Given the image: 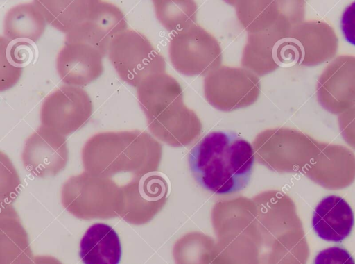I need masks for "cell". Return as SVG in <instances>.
I'll list each match as a JSON object with an SVG mask.
<instances>
[{
	"instance_id": "cell-19",
	"label": "cell",
	"mask_w": 355,
	"mask_h": 264,
	"mask_svg": "<svg viewBox=\"0 0 355 264\" xmlns=\"http://www.w3.org/2000/svg\"><path fill=\"white\" fill-rule=\"evenodd\" d=\"M155 15L169 31L178 32L196 21L197 6L193 1H153Z\"/></svg>"
},
{
	"instance_id": "cell-14",
	"label": "cell",
	"mask_w": 355,
	"mask_h": 264,
	"mask_svg": "<svg viewBox=\"0 0 355 264\" xmlns=\"http://www.w3.org/2000/svg\"><path fill=\"white\" fill-rule=\"evenodd\" d=\"M136 89L139 104L147 120L155 118L171 105L183 101L180 83L166 72L147 76Z\"/></svg>"
},
{
	"instance_id": "cell-11",
	"label": "cell",
	"mask_w": 355,
	"mask_h": 264,
	"mask_svg": "<svg viewBox=\"0 0 355 264\" xmlns=\"http://www.w3.org/2000/svg\"><path fill=\"white\" fill-rule=\"evenodd\" d=\"M102 53L83 42H69L60 49L56 58V69L60 79L68 85H87L103 72Z\"/></svg>"
},
{
	"instance_id": "cell-23",
	"label": "cell",
	"mask_w": 355,
	"mask_h": 264,
	"mask_svg": "<svg viewBox=\"0 0 355 264\" xmlns=\"http://www.w3.org/2000/svg\"><path fill=\"white\" fill-rule=\"evenodd\" d=\"M338 119L343 138L355 149V106L340 114Z\"/></svg>"
},
{
	"instance_id": "cell-9",
	"label": "cell",
	"mask_w": 355,
	"mask_h": 264,
	"mask_svg": "<svg viewBox=\"0 0 355 264\" xmlns=\"http://www.w3.org/2000/svg\"><path fill=\"white\" fill-rule=\"evenodd\" d=\"M128 29L123 11L109 1L92 0L90 14L86 21L66 34V42H83L107 56L112 39Z\"/></svg>"
},
{
	"instance_id": "cell-13",
	"label": "cell",
	"mask_w": 355,
	"mask_h": 264,
	"mask_svg": "<svg viewBox=\"0 0 355 264\" xmlns=\"http://www.w3.org/2000/svg\"><path fill=\"white\" fill-rule=\"evenodd\" d=\"M354 217L349 204L342 197L330 195L315 207L312 226L322 239L339 242L347 238L354 226Z\"/></svg>"
},
{
	"instance_id": "cell-20",
	"label": "cell",
	"mask_w": 355,
	"mask_h": 264,
	"mask_svg": "<svg viewBox=\"0 0 355 264\" xmlns=\"http://www.w3.org/2000/svg\"><path fill=\"white\" fill-rule=\"evenodd\" d=\"M0 46L3 47L8 59L16 66L23 67L33 57L34 48L30 42L10 41L1 36Z\"/></svg>"
},
{
	"instance_id": "cell-3",
	"label": "cell",
	"mask_w": 355,
	"mask_h": 264,
	"mask_svg": "<svg viewBox=\"0 0 355 264\" xmlns=\"http://www.w3.org/2000/svg\"><path fill=\"white\" fill-rule=\"evenodd\" d=\"M157 149V142L145 132H103L87 140L83 149V159L91 168L130 165Z\"/></svg>"
},
{
	"instance_id": "cell-8",
	"label": "cell",
	"mask_w": 355,
	"mask_h": 264,
	"mask_svg": "<svg viewBox=\"0 0 355 264\" xmlns=\"http://www.w3.org/2000/svg\"><path fill=\"white\" fill-rule=\"evenodd\" d=\"M320 105L340 115L355 106V56H340L323 70L316 84Z\"/></svg>"
},
{
	"instance_id": "cell-18",
	"label": "cell",
	"mask_w": 355,
	"mask_h": 264,
	"mask_svg": "<svg viewBox=\"0 0 355 264\" xmlns=\"http://www.w3.org/2000/svg\"><path fill=\"white\" fill-rule=\"evenodd\" d=\"M148 128L157 137L166 140L172 131L200 126L196 114L183 101L174 104L155 118L147 120Z\"/></svg>"
},
{
	"instance_id": "cell-10",
	"label": "cell",
	"mask_w": 355,
	"mask_h": 264,
	"mask_svg": "<svg viewBox=\"0 0 355 264\" xmlns=\"http://www.w3.org/2000/svg\"><path fill=\"white\" fill-rule=\"evenodd\" d=\"M236 13L241 24L250 33L273 26L302 22L304 2L302 1H239Z\"/></svg>"
},
{
	"instance_id": "cell-15",
	"label": "cell",
	"mask_w": 355,
	"mask_h": 264,
	"mask_svg": "<svg viewBox=\"0 0 355 264\" xmlns=\"http://www.w3.org/2000/svg\"><path fill=\"white\" fill-rule=\"evenodd\" d=\"M79 254L84 264H119L122 254L119 237L110 225L95 223L83 236Z\"/></svg>"
},
{
	"instance_id": "cell-7",
	"label": "cell",
	"mask_w": 355,
	"mask_h": 264,
	"mask_svg": "<svg viewBox=\"0 0 355 264\" xmlns=\"http://www.w3.org/2000/svg\"><path fill=\"white\" fill-rule=\"evenodd\" d=\"M288 47L293 65L311 67L335 56L338 39L333 28L324 22H301L291 30Z\"/></svg>"
},
{
	"instance_id": "cell-12",
	"label": "cell",
	"mask_w": 355,
	"mask_h": 264,
	"mask_svg": "<svg viewBox=\"0 0 355 264\" xmlns=\"http://www.w3.org/2000/svg\"><path fill=\"white\" fill-rule=\"evenodd\" d=\"M68 151L64 135L40 126L26 140L22 160L27 170L60 169L67 160Z\"/></svg>"
},
{
	"instance_id": "cell-6",
	"label": "cell",
	"mask_w": 355,
	"mask_h": 264,
	"mask_svg": "<svg viewBox=\"0 0 355 264\" xmlns=\"http://www.w3.org/2000/svg\"><path fill=\"white\" fill-rule=\"evenodd\" d=\"M93 105L89 94L81 87L63 85L48 95L40 109L42 125L66 135L89 120Z\"/></svg>"
},
{
	"instance_id": "cell-17",
	"label": "cell",
	"mask_w": 355,
	"mask_h": 264,
	"mask_svg": "<svg viewBox=\"0 0 355 264\" xmlns=\"http://www.w3.org/2000/svg\"><path fill=\"white\" fill-rule=\"evenodd\" d=\"M46 22L67 34L88 18L92 0H35Z\"/></svg>"
},
{
	"instance_id": "cell-21",
	"label": "cell",
	"mask_w": 355,
	"mask_h": 264,
	"mask_svg": "<svg viewBox=\"0 0 355 264\" xmlns=\"http://www.w3.org/2000/svg\"><path fill=\"white\" fill-rule=\"evenodd\" d=\"M1 47L0 90L12 88L20 79L23 67L14 65L8 58L3 47Z\"/></svg>"
},
{
	"instance_id": "cell-5",
	"label": "cell",
	"mask_w": 355,
	"mask_h": 264,
	"mask_svg": "<svg viewBox=\"0 0 355 264\" xmlns=\"http://www.w3.org/2000/svg\"><path fill=\"white\" fill-rule=\"evenodd\" d=\"M258 77L247 69L222 66L206 75L207 101L223 111H232L254 104L260 94Z\"/></svg>"
},
{
	"instance_id": "cell-1",
	"label": "cell",
	"mask_w": 355,
	"mask_h": 264,
	"mask_svg": "<svg viewBox=\"0 0 355 264\" xmlns=\"http://www.w3.org/2000/svg\"><path fill=\"white\" fill-rule=\"evenodd\" d=\"M188 163L202 188L215 194H230L249 184L254 151L249 142L234 132L213 131L190 150Z\"/></svg>"
},
{
	"instance_id": "cell-2",
	"label": "cell",
	"mask_w": 355,
	"mask_h": 264,
	"mask_svg": "<svg viewBox=\"0 0 355 264\" xmlns=\"http://www.w3.org/2000/svg\"><path fill=\"white\" fill-rule=\"evenodd\" d=\"M107 56L119 77L135 88L150 75L166 72L164 57L146 36L133 29L116 35Z\"/></svg>"
},
{
	"instance_id": "cell-22",
	"label": "cell",
	"mask_w": 355,
	"mask_h": 264,
	"mask_svg": "<svg viewBox=\"0 0 355 264\" xmlns=\"http://www.w3.org/2000/svg\"><path fill=\"white\" fill-rule=\"evenodd\" d=\"M313 264H355L350 254L339 247H331L320 251Z\"/></svg>"
},
{
	"instance_id": "cell-16",
	"label": "cell",
	"mask_w": 355,
	"mask_h": 264,
	"mask_svg": "<svg viewBox=\"0 0 355 264\" xmlns=\"http://www.w3.org/2000/svg\"><path fill=\"white\" fill-rule=\"evenodd\" d=\"M46 20L33 3H19L10 8L3 22V33L10 41L37 42L46 28Z\"/></svg>"
},
{
	"instance_id": "cell-24",
	"label": "cell",
	"mask_w": 355,
	"mask_h": 264,
	"mask_svg": "<svg viewBox=\"0 0 355 264\" xmlns=\"http://www.w3.org/2000/svg\"><path fill=\"white\" fill-rule=\"evenodd\" d=\"M341 28L345 40L355 45V1L344 10L341 18Z\"/></svg>"
},
{
	"instance_id": "cell-4",
	"label": "cell",
	"mask_w": 355,
	"mask_h": 264,
	"mask_svg": "<svg viewBox=\"0 0 355 264\" xmlns=\"http://www.w3.org/2000/svg\"><path fill=\"white\" fill-rule=\"evenodd\" d=\"M171 65L185 76L207 75L220 67L222 50L218 40L193 24L172 35L168 47Z\"/></svg>"
}]
</instances>
